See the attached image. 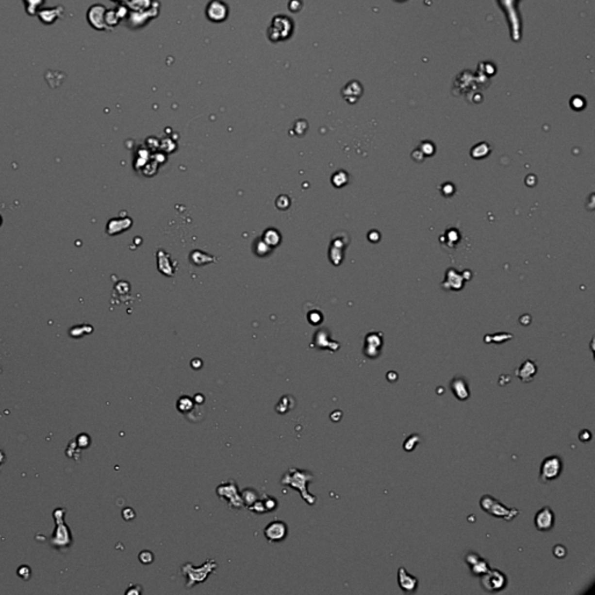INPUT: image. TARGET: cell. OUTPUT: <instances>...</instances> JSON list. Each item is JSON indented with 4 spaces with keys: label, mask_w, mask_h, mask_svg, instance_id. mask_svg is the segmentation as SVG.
Wrapping results in <instances>:
<instances>
[{
    "label": "cell",
    "mask_w": 595,
    "mask_h": 595,
    "mask_svg": "<svg viewBox=\"0 0 595 595\" xmlns=\"http://www.w3.org/2000/svg\"><path fill=\"white\" fill-rule=\"evenodd\" d=\"M314 478L313 473L307 472V471H301L299 468H290L286 473L282 476L281 480V485L290 486L294 490L299 491L300 496L308 505H314L316 502V496H312L308 493L307 486L308 482L312 481Z\"/></svg>",
    "instance_id": "6da1fadb"
},
{
    "label": "cell",
    "mask_w": 595,
    "mask_h": 595,
    "mask_svg": "<svg viewBox=\"0 0 595 595\" xmlns=\"http://www.w3.org/2000/svg\"><path fill=\"white\" fill-rule=\"evenodd\" d=\"M216 567H217V564L214 559L207 561L204 565H202V566H199V567L193 566L191 562H186V564H184L182 566V574H185L187 578L186 587L191 588V587H193L196 584L206 581L208 577H210L211 574L213 573L215 570H216Z\"/></svg>",
    "instance_id": "7a4b0ae2"
},
{
    "label": "cell",
    "mask_w": 595,
    "mask_h": 595,
    "mask_svg": "<svg viewBox=\"0 0 595 595\" xmlns=\"http://www.w3.org/2000/svg\"><path fill=\"white\" fill-rule=\"evenodd\" d=\"M480 507H481L482 511H485L493 517L503 518L506 521H512L520 515V512L516 508H507L505 505H502V502H500L499 500H496V497L490 496V494L481 496Z\"/></svg>",
    "instance_id": "3957f363"
},
{
    "label": "cell",
    "mask_w": 595,
    "mask_h": 595,
    "mask_svg": "<svg viewBox=\"0 0 595 595\" xmlns=\"http://www.w3.org/2000/svg\"><path fill=\"white\" fill-rule=\"evenodd\" d=\"M480 578V585L488 593H499L503 591L508 584L507 576L497 568H490Z\"/></svg>",
    "instance_id": "277c9868"
},
{
    "label": "cell",
    "mask_w": 595,
    "mask_h": 595,
    "mask_svg": "<svg viewBox=\"0 0 595 595\" xmlns=\"http://www.w3.org/2000/svg\"><path fill=\"white\" fill-rule=\"evenodd\" d=\"M562 471V461L559 456H549L542 462L540 470V480L543 484L551 482L561 477Z\"/></svg>",
    "instance_id": "5b68a950"
},
{
    "label": "cell",
    "mask_w": 595,
    "mask_h": 595,
    "mask_svg": "<svg viewBox=\"0 0 595 595\" xmlns=\"http://www.w3.org/2000/svg\"><path fill=\"white\" fill-rule=\"evenodd\" d=\"M216 494L223 497L231 509H241L244 506L241 493L238 492L237 484L234 480H228L217 486Z\"/></svg>",
    "instance_id": "8992f818"
},
{
    "label": "cell",
    "mask_w": 595,
    "mask_h": 595,
    "mask_svg": "<svg viewBox=\"0 0 595 595\" xmlns=\"http://www.w3.org/2000/svg\"><path fill=\"white\" fill-rule=\"evenodd\" d=\"M555 512L549 506L541 508L535 515V527L540 531H550L555 526Z\"/></svg>",
    "instance_id": "52a82bcc"
},
{
    "label": "cell",
    "mask_w": 595,
    "mask_h": 595,
    "mask_svg": "<svg viewBox=\"0 0 595 595\" xmlns=\"http://www.w3.org/2000/svg\"><path fill=\"white\" fill-rule=\"evenodd\" d=\"M382 347V334L381 332H370L365 337L364 355L371 359H376L380 356V350Z\"/></svg>",
    "instance_id": "ba28073f"
},
{
    "label": "cell",
    "mask_w": 595,
    "mask_h": 595,
    "mask_svg": "<svg viewBox=\"0 0 595 595\" xmlns=\"http://www.w3.org/2000/svg\"><path fill=\"white\" fill-rule=\"evenodd\" d=\"M264 536L269 542H281L287 536V526L277 520L267 524L264 529Z\"/></svg>",
    "instance_id": "9c48e42d"
},
{
    "label": "cell",
    "mask_w": 595,
    "mask_h": 595,
    "mask_svg": "<svg viewBox=\"0 0 595 595\" xmlns=\"http://www.w3.org/2000/svg\"><path fill=\"white\" fill-rule=\"evenodd\" d=\"M464 561L468 565V567H470L471 573L476 577H481L482 574H485L491 568L488 562L476 552H468L467 555L465 556Z\"/></svg>",
    "instance_id": "30bf717a"
},
{
    "label": "cell",
    "mask_w": 595,
    "mask_h": 595,
    "mask_svg": "<svg viewBox=\"0 0 595 595\" xmlns=\"http://www.w3.org/2000/svg\"><path fill=\"white\" fill-rule=\"evenodd\" d=\"M397 584L405 593H414L419 587V579L413 574L408 573L407 570L401 566L397 570Z\"/></svg>",
    "instance_id": "8fae6325"
},
{
    "label": "cell",
    "mask_w": 595,
    "mask_h": 595,
    "mask_svg": "<svg viewBox=\"0 0 595 595\" xmlns=\"http://www.w3.org/2000/svg\"><path fill=\"white\" fill-rule=\"evenodd\" d=\"M450 390L459 401H466L470 397V388H468L466 379L463 377H455L450 381Z\"/></svg>",
    "instance_id": "7c38bea8"
},
{
    "label": "cell",
    "mask_w": 595,
    "mask_h": 595,
    "mask_svg": "<svg viewBox=\"0 0 595 595\" xmlns=\"http://www.w3.org/2000/svg\"><path fill=\"white\" fill-rule=\"evenodd\" d=\"M537 371L538 367L537 365L535 364V362L528 359V361L524 362V363L515 371V375H516V377L521 381L530 382L532 381V379L537 375Z\"/></svg>",
    "instance_id": "4fadbf2b"
},
{
    "label": "cell",
    "mask_w": 595,
    "mask_h": 595,
    "mask_svg": "<svg viewBox=\"0 0 595 595\" xmlns=\"http://www.w3.org/2000/svg\"><path fill=\"white\" fill-rule=\"evenodd\" d=\"M207 14L208 17H211V20L221 21V20H225L227 16V7L221 1L215 0V1L211 2V5L208 6Z\"/></svg>",
    "instance_id": "5bb4252c"
},
{
    "label": "cell",
    "mask_w": 595,
    "mask_h": 595,
    "mask_svg": "<svg viewBox=\"0 0 595 595\" xmlns=\"http://www.w3.org/2000/svg\"><path fill=\"white\" fill-rule=\"evenodd\" d=\"M443 284H446V287L449 290H461L463 287V277L459 275L457 271L450 269L446 272V282Z\"/></svg>",
    "instance_id": "9a60e30c"
},
{
    "label": "cell",
    "mask_w": 595,
    "mask_h": 595,
    "mask_svg": "<svg viewBox=\"0 0 595 595\" xmlns=\"http://www.w3.org/2000/svg\"><path fill=\"white\" fill-rule=\"evenodd\" d=\"M490 152L491 147L488 146L487 143H479L477 144L476 147H473L472 150H471V156H472V158H474V160H481V158L490 155Z\"/></svg>",
    "instance_id": "2e32d148"
},
{
    "label": "cell",
    "mask_w": 595,
    "mask_h": 595,
    "mask_svg": "<svg viewBox=\"0 0 595 595\" xmlns=\"http://www.w3.org/2000/svg\"><path fill=\"white\" fill-rule=\"evenodd\" d=\"M193 407H194L193 397L184 396V397H179L178 401H177V409H178V411L182 414H186L188 413V412L193 411Z\"/></svg>",
    "instance_id": "e0dca14e"
},
{
    "label": "cell",
    "mask_w": 595,
    "mask_h": 595,
    "mask_svg": "<svg viewBox=\"0 0 595 595\" xmlns=\"http://www.w3.org/2000/svg\"><path fill=\"white\" fill-rule=\"evenodd\" d=\"M241 497H242L244 506L250 507V506L257 501L261 496H258L257 491L254 490V488H246V490L241 492Z\"/></svg>",
    "instance_id": "ac0fdd59"
},
{
    "label": "cell",
    "mask_w": 595,
    "mask_h": 595,
    "mask_svg": "<svg viewBox=\"0 0 595 595\" xmlns=\"http://www.w3.org/2000/svg\"><path fill=\"white\" fill-rule=\"evenodd\" d=\"M294 407V397L291 396H285L281 399L278 405L276 406V411L281 414H285L290 412Z\"/></svg>",
    "instance_id": "d6986e66"
},
{
    "label": "cell",
    "mask_w": 595,
    "mask_h": 595,
    "mask_svg": "<svg viewBox=\"0 0 595 595\" xmlns=\"http://www.w3.org/2000/svg\"><path fill=\"white\" fill-rule=\"evenodd\" d=\"M421 442V437L420 435H411L408 436L407 438H406V441L403 442V449H405V451L407 452H412L414 451L415 449H416V446H419Z\"/></svg>",
    "instance_id": "ffe728a7"
},
{
    "label": "cell",
    "mask_w": 595,
    "mask_h": 595,
    "mask_svg": "<svg viewBox=\"0 0 595 595\" xmlns=\"http://www.w3.org/2000/svg\"><path fill=\"white\" fill-rule=\"evenodd\" d=\"M262 500H263L265 509H266V512H273L277 508V506H278V502H277V499L275 497L266 496V494H264L263 496H262Z\"/></svg>",
    "instance_id": "44dd1931"
},
{
    "label": "cell",
    "mask_w": 595,
    "mask_h": 595,
    "mask_svg": "<svg viewBox=\"0 0 595 595\" xmlns=\"http://www.w3.org/2000/svg\"><path fill=\"white\" fill-rule=\"evenodd\" d=\"M138 559H140V562H142V564L149 565L154 562L155 556H154V553H152L151 551H149V550H144V551L140 552V555H138Z\"/></svg>",
    "instance_id": "7402d4cb"
},
{
    "label": "cell",
    "mask_w": 595,
    "mask_h": 595,
    "mask_svg": "<svg viewBox=\"0 0 595 595\" xmlns=\"http://www.w3.org/2000/svg\"><path fill=\"white\" fill-rule=\"evenodd\" d=\"M419 150L425 156H432V155H434V152H435V147H434V144H432L431 142L425 141V142L421 143Z\"/></svg>",
    "instance_id": "603a6c76"
},
{
    "label": "cell",
    "mask_w": 595,
    "mask_h": 595,
    "mask_svg": "<svg viewBox=\"0 0 595 595\" xmlns=\"http://www.w3.org/2000/svg\"><path fill=\"white\" fill-rule=\"evenodd\" d=\"M552 552H553V556H555L556 558H558V559L565 558V557H566V555H567L566 547H565L564 545H562V544H557V545L553 546Z\"/></svg>",
    "instance_id": "cb8c5ba5"
},
{
    "label": "cell",
    "mask_w": 595,
    "mask_h": 595,
    "mask_svg": "<svg viewBox=\"0 0 595 595\" xmlns=\"http://www.w3.org/2000/svg\"><path fill=\"white\" fill-rule=\"evenodd\" d=\"M135 516H136V514H135L134 509H132V508L128 507V508H125V509H123V512H122V517L125 518L126 521H132V518H134Z\"/></svg>",
    "instance_id": "d4e9b609"
},
{
    "label": "cell",
    "mask_w": 595,
    "mask_h": 595,
    "mask_svg": "<svg viewBox=\"0 0 595 595\" xmlns=\"http://www.w3.org/2000/svg\"><path fill=\"white\" fill-rule=\"evenodd\" d=\"M442 193H443L444 196H446V197L451 196V194L455 193V187H453V185L450 184V182H446V184L443 185V188H442Z\"/></svg>",
    "instance_id": "484cf974"
},
{
    "label": "cell",
    "mask_w": 595,
    "mask_h": 595,
    "mask_svg": "<svg viewBox=\"0 0 595 595\" xmlns=\"http://www.w3.org/2000/svg\"><path fill=\"white\" fill-rule=\"evenodd\" d=\"M78 443L81 447H87L90 446V437L86 434H82L78 436Z\"/></svg>",
    "instance_id": "4316f807"
},
{
    "label": "cell",
    "mask_w": 595,
    "mask_h": 595,
    "mask_svg": "<svg viewBox=\"0 0 595 595\" xmlns=\"http://www.w3.org/2000/svg\"><path fill=\"white\" fill-rule=\"evenodd\" d=\"M17 574H19L22 579H29V576H31V570H29L28 566H21L19 570H17Z\"/></svg>",
    "instance_id": "83f0119b"
},
{
    "label": "cell",
    "mask_w": 595,
    "mask_h": 595,
    "mask_svg": "<svg viewBox=\"0 0 595 595\" xmlns=\"http://www.w3.org/2000/svg\"><path fill=\"white\" fill-rule=\"evenodd\" d=\"M591 438H592V434L590 430L584 429L579 432V440L581 442H588V441H591Z\"/></svg>",
    "instance_id": "f1b7e54d"
},
{
    "label": "cell",
    "mask_w": 595,
    "mask_h": 595,
    "mask_svg": "<svg viewBox=\"0 0 595 595\" xmlns=\"http://www.w3.org/2000/svg\"><path fill=\"white\" fill-rule=\"evenodd\" d=\"M386 378H387L391 382H396L397 379V372H396V371H390V372L387 373V376H386Z\"/></svg>",
    "instance_id": "f546056e"
},
{
    "label": "cell",
    "mask_w": 595,
    "mask_h": 595,
    "mask_svg": "<svg viewBox=\"0 0 595 595\" xmlns=\"http://www.w3.org/2000/svg\"><path fill=\"white\" fill-rule=\"evenodd\" d=\"M204 400H205V397L202 394H196L193 397V401H196L197 403H204Z\"/></svg>",
    "instance_id": "4dcf8cb0"
},
{
    "label": "cell",
    "mask_w": 595,
    "mask_h": 595,
    "mask_svg": "<svg viewBox=\"0 0 595 595\" xmlns=\"http://www.w3.org/2000/svg\"><path fill=\"white\" fill-rule=\"evenodd\" d=\"M191 365H192L193 369H199V367H201V361H200V359H194Z\"/></svg>",
    "instance_id": "1f68e13d"
},
{
    "label": "cell",
    "mask_w": 595,
    "mask_h": 595,
    "mask_svg": "<svg viewBox=\"0 0 595 595\" xmlns=\"http://www.w3.org/2000/svg\"><path fill=\"white\" fill-rule=\"evenodd\" d=\"M126 593H127V594H134V593H135V594H140V593H141V591H136V590H135L134 587H132L131 590H128L127 592H126Z\"/></svg>",
    "instance_id": "d6a6232c"
}]
</instances>
